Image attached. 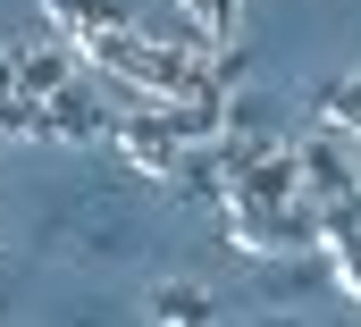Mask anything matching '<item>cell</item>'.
Returning a JSON list of instances; mask_svg holds the SVG:
<instances>
[{
	"label": "cell",
	"mask_w": 361,
	"mask_h": 327,
	"mask_svg": "<svg viewBox=\"0 0 361 327\" xmlns=\"http://www.w3.org/2000/svg\"><path fill=\"white\" fill-rule=\"evenodd\" d=\"M152 319L160 327H202V285H160L152 294Z\"/></svg>",
	"instance_id": "1"
}]
</instances>
